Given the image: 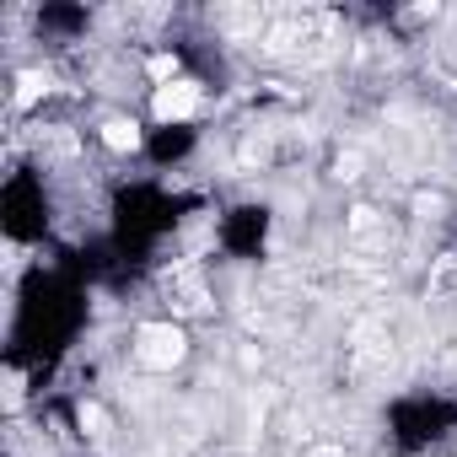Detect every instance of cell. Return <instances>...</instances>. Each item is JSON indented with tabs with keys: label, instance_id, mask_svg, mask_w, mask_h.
<instances>
[{
	"label": "cell",
	"instance_id": "1",
	"mask_svg": "<svg viewBox=\"0 0 457 457\" xmlns=\"http://www.w3.org/2000/svg\"><path fill=\"white\" fill-rule=\"evenodd\" d=\"M183 355V334L172 323H145L140 328V361L145 366H172Z\"/></svg>",
	"mask_w": 457,
	"mask_h": 457
},
{
	"label": "cell",
	"instance_id": "3",
	"mask_svg": "<svg viewBox=\"0 0 457 457\" xmlns=\"http://www.w3.org/2000/svg\"><path fill=\"white\" fill-rule=\"evenodd\" d=\"M103 140H108L113 151H135V145H140V124H135V119H108V124H103Z\"/></svg>",
	"mask_w": 457,
	"mask_h": 457
},
{
	"label": "cell",
	"instance_id": "2",
	"mask_svg": "<svg viewBox=\"0 0 457 457\" xmlns=\"http://www.w3.org/2000/svg\"><path fill=\"white\" fill-rule=\"evenodd\" d=\"M156 119L162 124H172V119H188L194 108H199V87L194 81H167V87H156Z\"/></svg>",
	"mask_w": 457,
	"mask_h": 457
},
{
	"label": "cell",
	"instance_id": "4",
	"mask_svg": "<svg viewBox=\"0 0 457 457\" xmlns=\"http://www.w3.org/2000/svg\"><path fill=\"white\" fill-rule=\"evenodd\" d=\"M172 71H178V60H172V54H156V60H151V76H156L162 87H167V76H172Z\"/></svg>",
	"mask_w": 457,
	"mask_h": 457
}]
</instances>
